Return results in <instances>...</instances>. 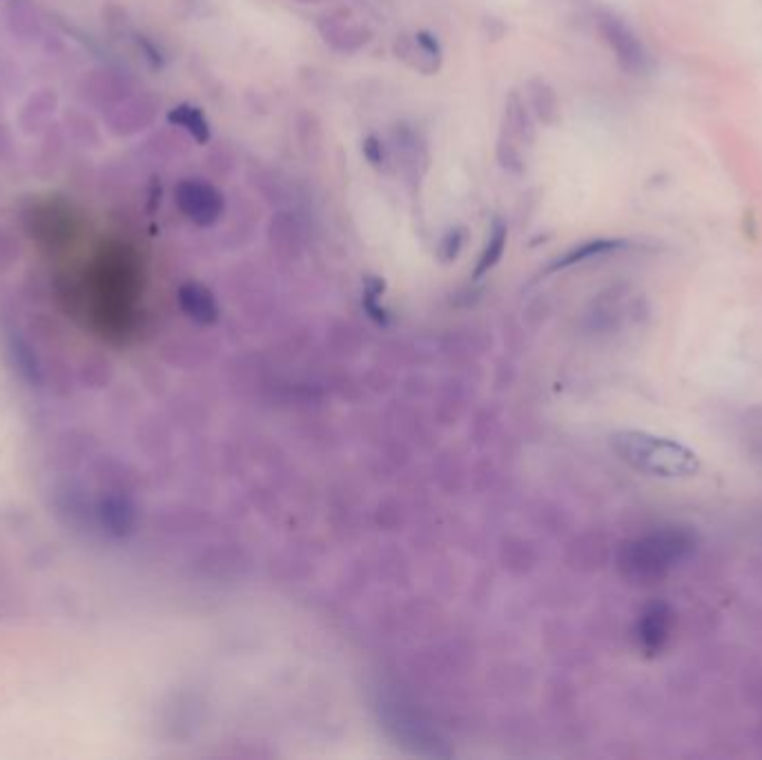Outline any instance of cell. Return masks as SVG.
<instances>
[{"label": "cell", "instance_id": "cell-7", "mask_svg": "<svg viewBox=\"0 0 762 760\" xmlns=\"http://www.w3.org/2000/svg\"><path fill=\"white\" fill-rule=\"evenodd\" d=\"M326 21H328V27H321V32H324L326 43L330 45H337V41H341L339 50L353 52L359 45H364L368 41L366 38L368 34L357 25H346V21H335V18H326Z\"/></svg>", "mask_w": 762, "mask_h": 760}, {"label": "cell", "instance_id": "cell-4", "mask_svg": "<svg viewBox=\"0 0 762 760\" xmlns=\"http://www.w3.org/2000/svg\"><path fill=\"white\" fill-rule=\"evenodd\" d=\"M673 631V611L669 604L653 602L647 609L642 611L635 627V636H638L640 649L647 656H656L669 645Z\"/></svg>", "mask_w": 762, "mask_h": 760}, {"label": "cell", "instance_id": "cell-15", "mask_svg": "<svg viewBox=\"0 0 762 760\" xmlns=\"http://www.w3.org/2000/svg\"><path fill=\"white\" fill-rule=\"evenodd\" d=\"M295 3H299V5H315V3H319V0H295Z\"/></svg>", "mask_w": 762, "mask_h": 760}, {"label": "cell", "instance_id": "cell-9", "mask_svg": "<svg viewBox=\"0 0 762 760\" xmlns=\"http://www.w3.org/2000/svg\"><path fill=\"white\" fill-rule=\"evenodd\" d=\"M12 353H14L18 368H21V373L29 379V382L36 384L38 379H41V366H38V362H36L34 350L27 346V341L18 339V341H12Z\"/></svg>", "mask_w": 762, "mask_h": 760}, {"label": "cell", "instance_id": "cell-1", "mask_svg": "<svg viewBox=\"0 0 762 760\" xmlns=\"http://www.w3.org/2000/svg\"><path fill=\"white\" fill-rule=\"evenodd\" d=\"M615 453L631 469L667 480H685L698 475L700 457L669 437H660L644 431H622L613 437Z\"/></svg>", "mask_w": 762, "mask_h": 760}, {"label": "cell", "instance_id": "cell-2", "mask_svg": "<svg viewBox=\"0 0 762 760\" xmlns=\"http://www.w3.org/2000/svg\"><path fill=\"white\" fill-rule=\"evenodd\" d=\"M693 549L696 538L691 531L682 526H667L629 542L622 551L620 569L633 582L653 584L669 576V571L685 562Z\"/></svg>", "mask_w": 762, "mask_h": 760}, {"label": "cell", "instance_id": "cell-5", "mask_svg": "<svg viewBox=\"0 0 762 760\" xmlns=\"http://www.w3.org/2000/svg\"><path fill=\"white\" fill-rule=\"evenodd\" d=\"M179 304L192 319L208 321L217 319V301H214L212 292L201 284H185L179 290Z\"/></svg>", "mask_w": 762, "mask_h": 760}, {"label": "cell", "instance_id": "cell-12", "mask_svg": "<svg viewBox=\"0 0 762 760\" xmlns=\"http://www.w3.org/2000/svg\"><path fill=\"white\" fill-rule=\"evenodd\" d=\"M381 143L377 136H368V139L364 141V157L368 159V163L373 165V168H384L386 163V154H384V148H381Z\"/></svg>", "mask_w": 762, "mask_h": 760}, {"label": "cell", "instance_id": "cell-3", "mask_svg": "<svg viewBox=\"0 0 762 760\" xmlns=\"http://www.w3.org/2000/svg\"><path fill=\"white\" fill-rule=\"evenodd\" d=\"M174 201L183 217H188L194 226L210 228L226 212V199L221 190L212 183L201 179H183L174 190Z\"/></svg>", "mask_w": 762, "mask_h": 760}, {"label": "cell", "instance_id": "cell-8", "mask_svg": "<svg viewBox=\"0 0 762 760\" xmlns=\"http://www.w3.org/2000/svg\"><path fill=\"white\" fill-rule=\"evenodd\" d=\"M506 241H508V230L502 221H495L493 228H491V235H488V241L484 246V252L480 257V263H477V270H475V277H482L484 272L491 270L497 261L502 259L504 255V248H506Z\"/></svg>", "mask_w": 762, "mask_h": 760}, {"label": "cell", "instance_id": "cell-11", "mask_svg": "<svg viewBox=\"0 0 762 760\" xmlns=\"http://www.w3.org/2000/svg\"><path fill=\"white\" fill-rule=\"evenodd\" d=\"M127 515H130V511L125 509L123 500L114 498V500H107L103 504V518H105L107 526H110V529L116 533H121L127 526Z\"/></svg>", "mask_w": 762, "mask_h": 760}, {"label": "cell", "instance_id": "cell-6", "mask_svg": "<svg viewBox=\"0 0 762 760\" xmlns=\"http://www.w3.org/2000/svg\"><path fill=\"white\" fill-rule=\"evenodd\" d=\"M168 121L188 132L192 139L201 145L210 141V123L199 107H194L190 103H181L174 107V110H170Z\"/></svg>", "mask_w": 762, "mask_h": 760}, {"label": "cell", "instance_id": "cell-13", "mask_svg": "<svg viewBox=\"0 0 762 760\" xmlns=\"http://www.w3.org/2000/svg\"><path fill=\"white\" fill-rule=\"evenodd\" d=\"M462 243H464V235H462V230H448L446 232V237H444V241H442V252H444V255L448 257V259H455L457 257V252H459V248H462Z\"/></svg>", "mask_w": 762, "mask_h": 760}, {"label": "cell", "instance_id": "cell-14", "mask_svg": "<svg viewBox=\"0 0 762 760\" xmlns=\"http://www.w3.org/2000/svg\"><path fill=\"white\" fill-rule=\"evenodd\" d=\"M751 448H754L756 460L762 464V420H760L758 431L754 433V437H751Z\"/></svg>", "mask_w": 762, "mask_h": 760}, {"label": "cell", "instance_id": "cell-10", "mask_svg": "<svg viewBox=\"0 0 762 760\" xmlns=\"http://www.w3.org/2000/svg\"><path fill=\"white\" fill-rule=\"evenodd\" d=\"M620 246H622L620 241H595V243H586V246H582V248H578V250L569 252V255H566L562 261L555 263V268L571 266V263H575V261H582V259H586V257H595V255H600V252H609V250H615V248H620Z\"/></svg>", "mask_w": 762, "mask_h": 760}]
</instances>
